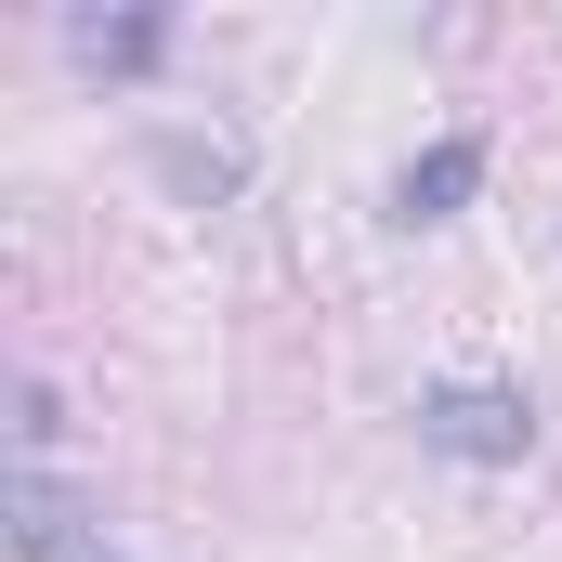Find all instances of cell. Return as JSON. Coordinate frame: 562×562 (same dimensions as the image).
Masks as SVG:
<instances>
[{
	"mask_svg": "<svg viewBox=\"0 0 562 562\" xmlns=\"http://www.w3.org/2000/svg\"><path fill=\"white\" fill-rule=\"evenodd\" d=\"M92 562H119V550H92Z\"/></svg>",
	"mask_w": 562,
	"mask_h": 562,
	"instance_id": "6",
	"label": "cell"
},
{
	"mask_svg": "<svg viewBox=\"0 0 562 562\" xmlns=\"http://www.w3.org/2000/svg\"><path fill=\"white\" fill-rule=\"evenodd\" d=\"M157 183L196 196V210H223V196L249 183V157H236V144H196V132H157Z\"/></svg>",
	"mask_w": 562,
	"mask_h": 562,
	"instance_id": "5",
	"label": "cell"
},
{
	"mask_svg": "<svg viewBox=\"0 0 562 562\" xmlns=\"http://www.w3.org/2000/svg\"><path fill=\"white\" fill-rule=\"evenodd\" d=\"M66 40H79V66H105V79H144V66L170 53V13H79Z\"/></svg>",
	"mask_w": 562,
	"mask_h": 562,
	"instance_id": "4",
	"label": "cell"
},
{
	"mask_svg": "<svg viewBox=\"0 0 562 562\" xmlns=\"http://www.w3.org/2000/svg\"><path fill=\"white\" fill-rule=\"evenodd\" d=\"M13 550H26V562H92V524H79V497H66L40 458L13 471Z\"/></svg>",
	"mask_w": 562,
	"mask_h": 562,
	"instance_id": "3",
	"label": "cell"
},
{
	"mask_svg": "<svg viewBox=\"0 0 562 562\" xmlns=\"http://www.w3.org/2000/svg\"><path fill=\"white\" fill-rule=\"evenodd\" d=\"M471 196H484V132H445L393 170V223H458Z\"/></svg>",
	"mask_w": 562,
	"mask_h": 562,
	"instance_id": "2",
	"label": "cell"
},
{
	"mask_svg": "<svg viewBox=\"0 0 562 562\" xmlns=\"http://www.w3.org/2000/svg\"><path fill=\"white\" fill-rule=\"evenodd\" d=\"M419 445H431V458H484V471H497V458L537 445V406H524L510 380H431V393H419Z\"/></svg>",
	"mask_w": 562,
	"mask_h": 562,
	"instance_id": "1",
	"label": "cell"
}]
</instances>
